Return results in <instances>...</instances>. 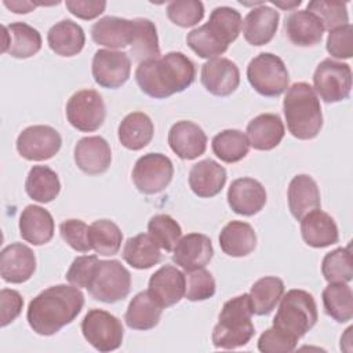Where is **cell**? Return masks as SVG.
Returning a JSON list of instances; mask_svg holds the SVG:
<instances>
[{"instance_id": "cell-1", "label": "cell", "mask_w": 353, "mask_h": 353, "mask_svg": "<svg viewBox=\"0 0 353 353\" xmlns=\"http://www.w3.org/2000/svg\"><path fill=\"white\" fill-rule=\"evenodd\" d=\"M83 306L84 295L80 288L58 284L46 288L29 302L26 319L36 334L50 336L70 324Z\"/></svg>"}, {"instance_id": "cell-2", "label": "cell", "mask_w": 353, "mask_h": 353, "mask_svg": "<svg viewBox=\"0 0 353 353\" xmlns=\"http://www.w3.org/2000/svg\"><path fill=\"white\" fill-rule=\"evenodd\" d=\"M194 77V63L179 51L141 62L135 70V80L141 91L156 99L185 91L192 85Z\"/></svg>"}, {"instance_id": "cell-3", "label": "cell", "mask_w": 353, "mask_h": 353, "mask_svg": "<svg viewBox=\"0 0 353 353\" xmlns=\"http://www.w3.org/2000/svg\"><path fill=\"white\" fill-rule=\"evenodd\" d=\"M240 29V12L232 7L221 6L212 10L207 23L188 33L186 43L200 58H218L237 39Z\"/></svg>"}, {"instance_id": "cell-4", "label": "cell", "mask_w": 353, "mask_h": 353, "mask_svg": "<svg viewBox=\"0 0 353 353\" xmlns=\"http://www.w3.org/2000/svg\"><path fill=\"white\" fill-rule=\"evenodd\" d=\"M283 112L292 137L307 141L319 135L323 127V113L317 94L310 84L294 83L287 90Z\"/></svg>"}, {"instance_id": "cell-5", "label": "cell", "mask_w": 353, "mask_h": 353, "mask_svg": "<svg viewBox=\"0 0 353 353\" xmlns=\"http://www.w3.org/2000/svg\"><path fill=\"white\" fill-rule=\"evenodd\" d=\"M252 306L248 294L226 301L212 330V343L221 349H236L247 345L255 334L251 321Z\"/></svg>"}, {"instance_id": "cell-6", "label": "cell", "mask_w": 353, "mask_h": 353, "mask_svg": "<svg viewBox=\"0 0 353 353\" xmlns=\"http://www.w3.org/2000/svg\"><path fill=\"white\" fill-rule=\"evenodd\" d=\"M317 305L305 290H290L283 294L273 319V327L299 341L317 323Z\"/></svg>"}, {"instance_id": "cell-7", "label": "cell", "mask_w": 353, "mask_h": 353, "mask_svg": "<svg viewBox=\"0 0 353 353\" xmlns=\"http://www.w3.org/2000/svg\"><path fill=\"white\" fill-rule=\"evenodd\" d=\"M251 87L262 97L274 98L288 88L290 74L283 59L270 52H261L247 66Z\"/></svg>"}, {"instance_id": "cell-8", "label": "cell", "mask_w": 353, "mask_h": 353, "mask_svg": "<svg viewBox=\"0 0 353 353\" xmlns=\"http://www.w3.org/2000/svg\"><path fill=\"white\" fill-rule=\"evenodd\" d=\"M87 290L94 299L105 303L123 301L131 290V274L117 259L99 261Z\"/></svg>"}, {"instance_id": "cell-9", "label": "cell", "mask_w": 353, "mask_h": 353, "mask_svg": "<svg viewBox=\"0 0 353 353\" xmlns=\"http://www.w3.org/2000/svg\"><path fill=\"white\" fill-rule=\"evenodd\" d=\"M81 332L85 341L102 353L119 349L124 336L121 321L102 309L88 310L81 321Z\"/></svg>"}, {"instance_id": "cell-10", "label": "cell", "mask_w": 353, "mask_h": 353, "mask_svg": "<svg viewBox=\"0 0 353 353\" xmlns=\"http://www.w3.org/2000/svg\"><path fill=\"white\" fill-rule=\"evenodd\" d=\"M316 92L327 103L347 99L352 90V69L347 63L327 58L321 61L313 74Z\"/></svg>"}, {"instance_id": "cell-11", "label": "cell", "mask_w": 353, "mask_h": 353, "mask_svg": "<svg viewBox=\"0 0 353 353\" xmlns=\"http://www.w3.org/2000/svg\"><path fill=\"white\" fill-rule=\"evenodd\" d=\"M70 125L81 132L97 131L105 121L106 108L102 95L95 90H80L66 103Z\"/></svg>"}, {"instance_id": "cell-12", "label": "cell", "mask_w": 353, "mask_h": 353, "mask_svg": "<svg viewBox=\"0 0 353 353\" xmlns=\"http://www.w3.org/2000/svg\"><path fill=\"white\" fill-rule=\"evenodd\" d=\"M174 176L172 161L163 153H146L139 157L132 170L135 188L143 194L163 192Z\"/></svg>"}, {"instance_id": "cell-13", "label": "cell", "mask_w": 353, "mask_h": 353, "mask_svg": "<svg viewBox=\"0 0 353 353\" xmlns=\"http://www.w3.org/2000/svg\"><path fill=\"white\" fill-rule=\"evenodd\" d=\"M62 145L59 132L50 125H30L17 138L18 153L30 161H44L54 157Z\"/></svg>"}, {"instance_id": "cell-14", "label": "cell", "mask_w": 353, "mask_h": 353, "mask_svg": "<svg viewBox=\"0 0 353 353\" xmlns=\"http://www.w3.org/2000/svg\"><path fill=\"white\" fill-rule=\"evenodd\" d=\"M91 72L95 83L103 88H119L130 77L131 59L128 54L114 50H98L92 57Z\"/></svg>"}, {"instance_id": "cell-15", "label": "cell", "mask_w": 353, "mask_h": 353, "mask_svg": "<svg viewBox=\"0 0 353 353\" xmlns=\"http://www.w3.org/2000/svg\"><path fill=\"white\" fill-rule=\"evenodd\" d=\"M200 80L204 88L215 97H228L240 84V70L228 58H212L203 63Z\"/></svg>"}, {"instance_id": "cell-16", "label": "cell", "mask_w": 353, "mask_h": 353, "mask_svg": "<svg viewBox=\"0 0 353 353\" xmlns=\"http://www.w3.org/2000/svg\"><path fill=\"white\" fill-rule=\"evenodd\" d=\"M186 291V276L172 265H164L149 279V295L164 309L178 303Z\"/></svg>"}, {"instance_id": "cell-17", "label": "cell", "mask_w": 353, "mask_h": 353, "mask_svg": "<svg viewBox=\"0 0 353 353\" xmlns=\"http://www.w3.org/2000/svg\"><path fill=\"white\" fill-rule=\"evenodd\" d=\"M36 270L34 252L22 243H12L0 252V276L11 284L28 281Z\"/></svg>"}, {"instance_id": "cell-18", "label": "cell", "mask_w": 353, "mask_h": 353, "mask_svg": "<svg viewBox=\"0 0 353 353\" xmlns=\"http://www.w3.org/2000/svg\"><path fill=\"white\" fill-rule=\"evenodd\" d=\"M228 204L233 212L243 216H252L265 207L266 190L254 178H237L228 189Z\"/></svg>"}, {"instance_id": "cell-19", "label": "cell", "mask_w": 353, "mask_h": 353, "mask_svg": "<svg viewBox=\"0 0 353 353\" xmlns=\"http://www.w3.org/2000/svg\"><path fill=\"white\" fill-rule=\"evenodd\" d=\"M168 145L182 160H194L207 149V135L203 128L189 120L176 121L168 131Z\"/></svg>"}, {"instance_id": "cell-20", "label": "cell", "mask_w": 353, "mask_h": 353, "mask_svg": "<svg viewBox=\"0 0 353 353\" xmlns=\"http://www.w3.org/2000/svg\"><path fill=\"white\" fill-rule=\"evenodd\" d=\"M214 256L211 239L203 233H189L179 239L172 261L186 272L205 268Z\"/></svg>"}, {"instance_id": "cell-21", "label": "cell", "mask_w": 353, "mask_h": 353, "mask_svg": "<svg viewBox=\"0 0 353 353\" xmlns=\"http://www.w3.org/2000/svg\"><path fill=\"white\" fill-rule=\"evenodd\" d=\"M73 156L77 168L88 175L103 174L112 163V150L108 141L97 135L79 139Z\"/></svg>"}, {"instance_id": "cell-22", "label": "cell", "mask_w": 353, "mask_h": 353, "mask_svg": "<svg viewBox=\"0 0 353 353\" xmlns=\"http://www.w3.org/2000/svg\"><path fill=\"white\" fill-rule=\"evenodd\" d=\"M279 19V11L263 3L252 8L241 22V30L245 41L251 46L268 44L276 34Z\"/></svg>"}, {"instance_id": "cell-23", "label": "cell", "mask_w": 353, "mask_h": 353, "mask_svg": "<svg viewBox=\"0 0 353 353\" xmlns=\"http://www.w3.org/2000/svg\"><path fill=\"white\" fill-rule=\"evenodd\" d=\"M41 48V36L37 29L25 23L14 22L3 26L1 52L14 58L25 59L36 55Z\"/></svg>"}, {"instance_id": "cell-24", "label": "cell", "mask_w": 353, "mask_h": 353, "mask_svg": "<svg viewBox=\"0 0 353 353\" xmlns=\"http://www.w3.org/2000/svg\"><path fill=\"white\" fill-rule=\"evenodd\" d=\"M135 34L134 19H125L119 17H103L97 21L91 28L92 40L109 48H124L131 46Z\"/></svg>"}, {"instance_id": "cell-25", "label": "cell", "mask_w": 353, "mask_h": 353, "mask_svg": "<svg viewBox=\"0 0 353 353\" xmlns=\"http://www.w3.org/2000/svg\"><path fill=\"white\" fill-rule=\"evenodd\" d=\"M226 178L228 175L223 165L212 159H205L192 165L189 186L199 197H214L223 189Z\"/></svg>"}, {"instance_id": "cell-26", "label": "cell", "mask_w": 353, "mask_h": 353, "mask_svg": "<svg viewBox=\"0 0 353 353\" xmlns=\"http://www.w3.org/2000/svg\"><path fill=\"white\" fill-rule=\"evenodd\" d=\"M301 234L303 241L313 248H324L339 240L334 218L321 210L310 211L301 219Z\"/></svg>"}, {"instance_id": "cell-27", "label": "cell", "mask_w": 353, "mask_h": 353, "mask_svg": "<svg viewBox=\"0 0 353 353\" xmlns=\"http://www.w3.org/2000/svg\"><path fill=\"white\" fill-rule=\"evenodd\" d=\"M287 199L290 212L296 221H301L306 214L319 210L321 205L319 186L316 181L306 174L295 175L291 179Z\"/></svg>"}, {"instance_id": "cell-28", "label": "cell", "mask_w": 353, "mask_h": 353, "mask_svg": "<svg viewBox=\"0 0 353 353\" xmlns=\"http://www.w3.org/2000/svg\"><path fill=\"white\" fill-rule=\"evenodd\" d=\"M284 30L288 40L298 47H312L321 41L324 26L321 21L310 11L299 10L291 12L284 22Z\"/></svg>"}, {"instance_id": "cell-29", "label": "cell", "mask_w": 353, "mask_h": 353, "mask_svg": "<svg viewBox=\"0 0 353 353\" xmlns=\"http://www.w3.org/2000/svg\"><path fill=\"white\" fill-rule=\"evenodd\" d=\"M54 229L52 215L46 208L30 204L22 210L19 216V233L25 241L33 245H43L52 239Z\"/></svg>"}, {"instance_id": "cell-30", "label": "cell", "mask_w": 353, "mask_h": 353, "mask_svg": "<svg viewBox=\"0 0 353 353\" xmlns=\"http://www.w3.org/2000/svg\"><path fill=\"white\" fill-rule=\"evenodd\" d=\"M285 130L279 114L262 113L247 124V139L256 150H272L284 138Z\"/></svg>"}, {"instance_id": "cell-31", "label": "cell", "mask_w": 353, "mask_h": 353, "mask_svg": "<svg viewBox=\"0 0 353 353\" xmlns=\"http://www.w3.org/2000/svg\"><path fill=\"white\" fill-rule=\"evenodd\" d=\"M219 245L229 256H247L256 247V233L247 222L230 221L219 233Z\"/></svg>"}, {"instance_id": "cell-32", "label": "cell", "mask_w": 353, "mask_h": 353, "mask_svg": "<svg viewBox=\"0 0 353 353\" xmlns=\"http://www.w3.org/2000/svg\"><path fill=\"white\" fill-rule=\"evenodd\" d=\"M47 41L57 55L73 57L83 50L85 34L79 23L72 19H63L50 28Z\"/></svg>"}, {"instance_id": "cell-33", "label": "cell", "mask_w": 353, "mask_h": 353, "mask_svg": "<svg viewBox=\"0 0 353 353\" xmlns=\"http://www.w3.org/2000/svg\"><path fill=\"white\" fill-rule=\"evenodd\" d=\"M154 125L152 119L142 112L128 113L117 128L120 143L130 150H141L153 138Z\"/></svg>"}, {"instance_id": "cell-34", "label": "cell", "mask_w": 353, "mask_h": 353, "mask_svg": "<svg viewBox=\"0 0 353 353\" xmlns=\"http://www.w3.org/2000/svg\"><path fill=\"white\" fill-rule=\"evenodd\" d=\"M161 313L163 307L149 295V292L141 291L130 301L124 320L131 330L146 331L159 324Z\"/></svg>"}, {"instance_id": "cell-35", "label": "cell", "mask_w": 353, "mask_h": 353, "mask_svg": "<svg viewBox=\"0 0 353 353\" xmlns=\"http://www.w3.org/2000/svg\"><path fill=\"white\" fill-rule=\"evenodd\" d=\"M123 259L134 269H149L161 261L159 244L149 233H139L127 239L123 247Z\"/></svg>"}, {"instance_id": "cell-36", "label": "cell", "mask_w": 353, "mask_h": 353, "mask_svg": "<svg viewBox=\"0 0 353 353\" xmlns=\"http://www.w3.org/2000/svg\"><path fill=\"white\" fill-rule=\"evenodd\" d=\"M25 190L37 203H50L61 192V182L54 170L47 165H33L25 181Z\"/></svg>"}, {"instance_id": "cell-37", "label": "cell", "mask_w": 353, "mask_h": 353, "mask_svg": "<svg viewBox=\"0 0 353 353\" xmlns=\"http://www.w3.org/2000/svg\"><path fill=\"white\" fill-rule=\"evenodd\" d=\"M284 294V283L274 276H265L256 280L250 291L252 313L258 316L269 314L280 302Z\"/></svg>"}, {"instance_id": "cell-38", "label": "cell", "mask_w": 353, "mask_h": 353, "mask_svg": "<svg viewBox=\"0 0 353 353\" xmlns=\"http://www.w3.org/2000/svg\"><path fill=\"white\" fill-rule=\"evenodd\" d=\"M325 313L338 323L353 317V294L346 283H330L321 294Z\"/></svg>"}, {"instance_id": "cell-39", "label": "cell", "mask_w": 353, "mask_h": 353, "mask_svg": "<svg viewBox=\"0 0 353 353\" xmlns=\"http://www.w3.org/2000/svg\"><path fill=\"white\" fill-rule=\"evenodd\" d=\"M135 34L130 54L138 63L160 57L159 37L154 23L146 18H135Z\"/></svg>"}, {"instance_id": "cell-40", "label": "cell", "mask_w": 353, "mask_h": 353, "mask_svg": "<svg viewBox=\"0 0 353 353\" xmlns=\"http://www.w3.org/2000/svg\"><path fill=\"white\" fill-rule=\"evenodd\" d=\"M214 154L225 163H237L243 160L250 150L247 135L240 130H223L218 132L211 142Z\"/></svg>"}, {"instance_id": "cell-41", "label": "cell", "mask_w": 353, "mask_h": 353, "mask_svg": "<svg viewBox=\"0 0 353 353\" xmlns=\"http://www.w3.org/2000/svg\"><path fill=\"white\" fill-rule=\"evenodd\" d=\"M123 233L120 228L109 219H98L90 225L91 248L103 256L116 255L121 247Z\"/></svg>"}, {"instance_id": "cell-42", "label": "cell", "mask_w": 353, "mask_h": 353, "mask_svg": "<svg viewBox=\"0 0 353 353\" xmlns=\"http://www.w3.org/2000/svg\"><path fill=\"white\" fill-rule=\"evenodd\" d=\"M321 273L328 283H349L353 279V259L350 245L327 252L321 262Z\"/></svg>"}, {"instance_id": "cell-43", "label": "cell", "mask_w": 353, "mask_h": 353, "mask_svg": "<svg viewBox=\"0 0 353 353\" xmlns=\"http://www.w3.org/2000/svg\"><path fill=\"white\" fill-rule=\"evenodd\" d=\"M148 232L159 247L168 252L174 251L182 234L179 223L168 214H157L152 216L148 223Z\"/></svg>"}, {"instance_id": "cell-44", "label": "cell", "mask_w": 353, "mask_h": 353, "mask_svg": "<svg viewBox=\"0 0 353 353\" xmlns=\"http://www.w3.org/2000/svg\"><path fill=\"white\" fill-rule=\"evenodd\" d=\"M306 11L313 12L321 21L324 29L327 30H332L335 28L349 23L346 3H342V1H325V0L309 1L306 6Z\"/></svg>"}, {"instance_id": "cell-45", "label": "cell", "mask_w": 353, "mask_h": 353, "mask_svg": "<svg viewBox=\"0 0 353 353\" xmlns=\"http://www.w3.org/2000/svg\"><path fill=\"white\" fill-rule=\"evenodd\" d=\"M168 19L181 26L190 28L197 25L204 17V6L199 0H176L167 4Z\"/></svg>"}, {"instance_id": "cell-46", "label": "cell", "mask_w": 353, "mask_h": 353, "mask_svg": "<svg viewBox=\"0 0 353 353\" xmlns=\"http://www.w3.org/2000/svg\"><path fill=\"white\" fill-rule=\"evenodd\" d=\"M215 288L216 287H215V280L212 274L204 268L197 269V270L189 272L186 277L185 296L192 302L205 301L214 296Z\"/></svg>"}, {"instance_id": "cell-47", "label": "cell", "mask_w": 353, "mask_h": 353, "mask_svg": "<svg viewBox=\"0 0 353 353\" xmlns=\"http://www.w3.org/2000/svg\"><path fill=\"white\" fill-rule=\"evenodd\" d=\"M59 233L62 240L77 252H88L90 243V226L80 219H66L59 225Z\"/></svg>"}, {"instance_id": "cell-48", "label": "cell", "mask_w": 353, "mask_h": 353, "mask_svg": "<svg viewBox=\"0 0 353 353\" xmlns=\"http://www.w3.org/2000/svg\"><path fill=\"white\" fill-rule=\"evenodd\" d=\"M98 262L99 259L97 255H81L74 258L66 272V280L77 288H87L95 274Z\"/></svg>"}, {"instance_id": "cell-49", "label": "cell", "mask_w": 353, "mask_h": 353, "mask_svg": "<svg viewBox=\"0 0 353 353\" xmlns=\"http://www.w3.org/2000/svg\"><path fill=\"white\" fill-rule=\"evenodd\" d=\"M327 51L331 57L349 59L353 55V28L350 23L330 30L327 37Z\"/></svg>"}, {"instance_id": "cell-50", "label": "cell", "mask_w": 353, "mask_h": 353, "mask_svg": "<svg viewBox=\"0 0 353 353\" xmlns=\"http://www.w3.org/2000/svg\"><path fill=\"white\" fill-rule=\"evenodd\" d=\"M298 341L276 327L268 328L258 339V349L262 353H288L296 347Z\"/></svg>"}, {"instance_id": "cell-51", "label": "cell", "mask_w": 353, "mask_h": 353, "mask_svg": "<svg viewBox=\"0 0 353 353\" xmlns=\"http://www.w3.org/2000/svg\"><path fill=\"white\" fill-rule=\"evenodd\" d=\"M23 298L15 290L3 288L0 291V309H1V327L12 323L22 312Z\"/></svg>"}, {"instance_id": "cell-52", "label": "cell", "mask_w": 353, "mask_h": 353, "mask_svg": "<svg viewBox=\"0 0 353 353\" xmlns=\"http://www.w3.org/2000/svg\"><path fill=\"white\" fill-rule=\"evenodd\" d=\"M70 14L80 19H94L99 17L105 8L106 1H88V0H68L65 3Z\"/></svg>"}, {"instance_id": "cell-53", "label": "cell", "mask_w": 353, "mask_h": 353, "mask_svg": "<svg viewBox=\"0 0 353 353\" xmlns=\"http://www.w3.org/2000/svg\"><path fill=\"white\" fill-rule=\"evenodd\" d=\"M3 4L10 8L12 12H17V14H26V12H30L32 10H34V7L37 6H43L44 3H32V1H7L4 0ZM46 6V4H44Z\"/></svg>"}, {"instance_id": "cell-54", "label": "cell", "mask_w": 353, "mask_h": 353, "mask_svg": "<svg viewBox=\"0 0 353 353\" xmlns=\"http://www.w3.org/2000/svg\"><path fill=\"white\" fill-rule=\"evenodd\" d=\"M272 4L277 6V7H281V8H292V7H296L301 4V0H296V1H292V3H280V1H272Z\"/></svg>"}]
</instances>
